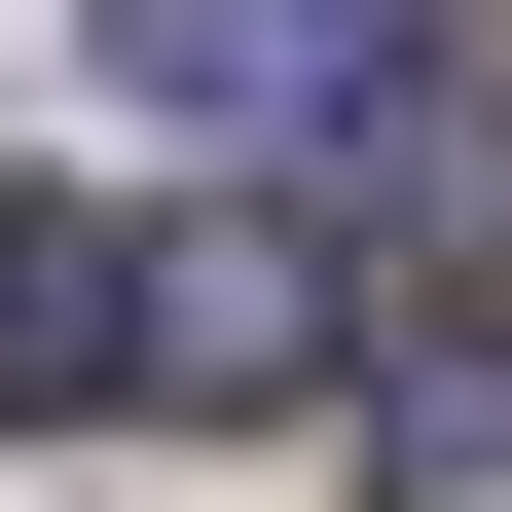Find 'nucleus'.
Here are the masks:
<instances>
[{"mask_svg": "<svg viewBox=\"0 0 512 512\" xmlns=\"http://www.w3.org/2000/svg\"><path fill=\"white\" fill-rule=\"evenodd\" d=\"M110 74H147L183 147H330V110L403 74V0H110Z\"/></svg>", "mask_w": 512, "mask_h": 512, "instance_id": "nucleus-1", "label": "nucleus"}, {"mask_svg": "<svg viewBox=\"0 0 512 512\" xmlns=\"http://www.w3.org/2000/svg\"><path fill=\"white\" fill-rule=\"evenodd\" d=\"M147 403H330V256L293 220H183L147 256Z\"/></svg>", "mask_w": 512, "mask_h": 512, "instance_id": "nucleus-2", "label": "nucleus"}, {"mask_svg": "<svg viewBox=\"0 0 512 512\" xmlns=\"http://www.w3.org/2000/svg\"><path fill=\"white\" fill-rule=\"evenodd\" d=\"M37 403H147V256H110L74 183H0V439Z\"/></svg>", "mask_w": 512, "mask_h": 512, "instance_id": "nucleus-3", "label": "nucleus"}]
</instances>
